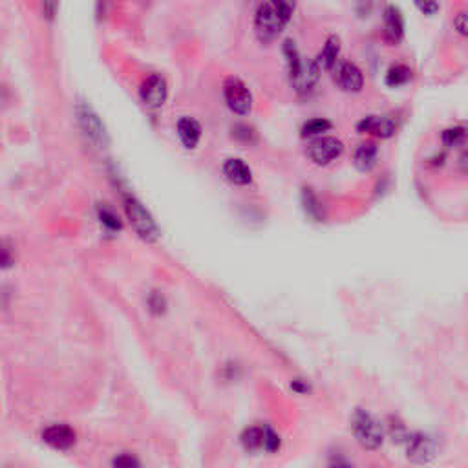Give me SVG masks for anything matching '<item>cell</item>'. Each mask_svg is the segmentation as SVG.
I'll use <instances>...</instances> for the list:
<instances>
[{
	"label": "cell",
	"instance_id": "6da1fadb",
	"mask_svg": "<svg viewBox=\"0 0 468 468\" xmlns=\"http://www.w3.org/2000/svg\"><path fill=\"white\" fill-rule=\"evenodd\" d=\"M295 11V4L284 2V0H274V2H264L256 9L255 27L258 33V39L262 42H271L280 35Z\"/></svg>",
	"mask_w": 468,
	"mask_h": 468
},
{
	"label": "cell",
	"instance_id": "7a4b0ae2",
	"mask_svg": "<svg viewBox=\"0 0 468 468\" xmlns=\"http://www.w3.org/2000/svg\"><path fill=\"white\" fill-rule=\"evenodd\" d=\"M284 53H286L287 66H289V75H291L293 87L301 96H308L315 88L318 81V66L315 61L302 57L298 48L293 41H286L284 44Z\"/></svg>",
	"mask_w": 468,
	"mask_h": 468
},
{
	"label": "cell",
	"instance_id": "3957f363",
	"mask_svg": "<svg viewBox=\"0 0 468 468\" xmlns=\"http://www.w3.org/2000/svg\"><path fill=\"white\" fill-rule=\"evenodd\" d=\"M351 430L353 436L357 437V441L368 448V450H377L379 446L382 445L384 434H382V426L379 421L373 417L372 414L364 412V410H357L351 419Z\"/></svg>",
	"mask_w": 468,
	"mask_h": 468
},
{
	"label": "cell",
	"instance_id": "277c9868",
	"mask_svg": "<svg viewBox=\"0 0 468 468\" xmlns=\"http://www.w3.org/2000/svg\"><path fill=\"white\" fill-rule=\"evenodd\" d=\"M342 152H344V143L339 139V137L331 136H322L317 137L313 141L308 145L305 148V154L308 158L313 161L318 167H326L331 161H335L336 158H341Z\"/></svg>",
	"mask_w": 468,
	"mask_h": 468
},
{
	"label": "cell",
	"instance_id": "5b68a950",
	"mask_svg": "<svg viewBox=\"0 0 468 468\" xmlns=\"http://www.w3.org/2000/svg\"><path fill=\"white\" fill-rule=\"evenodd\" d=\"M223 96L227 101V106L238 115L249 114L253 108V96L244 81L238 77H229L223 84Z\"/></svg>",
	"mask_w": 468,
	"mask_h": 468
},
{
	"label": "cell",
	"instance_id": "8992f818",
	"mask_svg": "<svg viewBox=\"0 0 468 468\" xmlns=\"http://www.w3.org/2000/svg\"><path fill=\"white\" fill-rule=\"evenodd\" d=\"M125 209H127V216L132 223V227L136 229V232L145 240H154L158 236V227H156V222L152 220V216L148 214V210L143 207L141 203L134 198H128L127 205H125Z\"/></svg>",
	"mask_w": 468,
	"mask_h": 468
},
{
	"label": "cell",
	"instance_id": "52a82bcc",
	"mask_svg": "<svg viewBox=\"0 0 468 468\" xmlns=\"http://www.w3.org/2000/svg\"><path fill=\"white\" fill-rule=\"evenodd\" d=\"M333 77L335 82L344 91H360L364 87V75L360 72V68L357 64L350 63V61H341L336 63V66L333 68Z\"/></svg>",
	"mask_w": 468,
	"mask_h": 468
},
{
	"label": "cell",
	"instance_id": "ba28073f",
	"mask_svg": "<svg viewBox=\"0 0 468 468\" xmlns=\"http://www.w3.org/2000/svg\"><path fill=\"white\" fill-rule=\"evenodd\" d=\"M357 130L360 134H372L375 137L386 139V137H391L396 134L397 125L390 115H366L359 121Z\"/></svg>",
	"mask_w": 468,
	"mask_h": 468
},
{
	"label": "cell",
	"instance_id": "9c48e42d",
	"mask_svg": "<svg viewBox=\"0 0 468 468\" xmlns=\"http://www.w3.org/2000/svg\"><path fill=\"white\" fill-rule=\"evenodd\" d=\"M42 441L55 450H68L75 443V432L66 424H51L42 432Z\"/></svg>",
	"mask_w": 468,
	"mask_h": 468
},
{
	"label": "cell",
	"instance_id": "30bf717a",
	"mask_svg": "<svg viewBox=\"0 0 468 468\" xmlns=\"http://www.w3.org/2000/svg\"><path fill=\"white\" fill-rule=\"evenodd\" d=\"M167 82L161 75H151L146 77L141 84V99L145 101L148 106H161L167 101Z\"/></svg>",
	"mask_w": 468,
	"mask_h": 468
},
{
	"label": "cell",
	"instance_id": "8fae6325",
	"mask_svg": "<svg viewBox=\"0 0 468 468\" xmlns=\"http://www.w3.org/2000/svg\"><path fill=\"white\" fill-rule=\"evenodd\" d=\"M403 33H405V18L403 13L397 6H388L384 9V37L386 41L391 44H397V42L403 39Z\"/></svg>",
	"mask_w": 468,
	"mask_h": 468
},
{
	"label": "cell",
	"instance_id": "7c38bea8",
	"mask_svg": "<svg viewBox=\"0 0 468 468\" xmlns=\"http://www.w3.org/2000/svg\"><path fill=\"white\" fill-rule=\"evenodd\" d=\"M223 172H225L229 182H232L234 185H249L253 182V172H251L249 165L244 159H227L223 165Z\"/></svg>",
	"mask_w": 468,
	"mask_h": 468
},
{
	"label": "cell",
	"instance_id": "4fadbf2b",
	"mask_svg": "<svg viewBox=\"0 0 468 468\" xmlns=\"http://www.w3.org/2000/svg\"><path fill=\"white\" fill-rule=\"evenodd\" d=\"M339 55H341V39L331 35L324 44L322 51L315 59V64L318 66V70H333L339 63Z\"/></svg>",
	"mask_w": 468,
	"mask_h": 468
},
{
	"label": "cell",
	"instance_id": "5bb4252c",
	"mask_svg": "<svg viewBox=\"0 0 468 468\" xmlns=\"http://www.w3.org/2000/svg\"><path fill=\"white\" fill-rule=\"evenodd\" d=\"M408 457L415 463H426L434 457V443L426 436H414L408 441Z\"/></svg>",
	"mask_w": 468,
	"mask_h": 468
},
{
	"label": "cell",
	"instance_id": "9a60e30c",
	"mask_svg": "<svg viewBox=\"0 0 468 468\" xmlns=\"http://www.w3.org/2000/svg\"><path fill=\"white\" fill-rule=\"evenodd\" d=\"M177 136L186 148H194L201 137L200 123L192 118H182L177 121Z\"/></svg>",
	"mask_w": 468,
	"mask_h": 468
},
{
	"label": "cell",
	"instance_id": "2e32d148",
	"mask_svg": "<svg viewBox=\"0 0 468 468\" xmlns=\"http://www.w3.org/2000/svg\"><path fill=\"white\" fill-rule=\"evenodd\" d=\"M379 148L375 143H362V145L355 151L353 165L359 168L360 172H369L375 165H377Z\"/></svg>",
	"mask_w": 468,
	"mask_h": 468
},
{
	"label": "cell",
	"instance_id": "e0dca14e",
	"mask_svg": "<svg viewBox=\"0 0 468 468\" xmlns=\"http://www.w3.org/2000/svg\"><path fill=\"white\" fill-rule=\"evenodd\" d=\"M81 123L84 125V130L87 134H90L91 139H96V141H103V137H105V127L101 125V121L97 119V115H94L90 110H82L81 112Z\"/></svg>",
	"mask_w": 468,
	"mask_h": 468
},
{
	"label": "cell",
	"instance_id": "ac0fdd59",
	"mask_svg": "<svg viewBox=\"0 0 468 468\" xmlns=\"http://www.w3.org/2000/svg\"><path fill=\"white\" fill-rule=\"evenodd\" d=\"M264 434L265 428H247L244 436H241V445L246 446V450L249 452H258L264 448Z\"/></svg>",
	"mask_w": 468,
	"mask_h": 468
},
{
	"label": "cell",
	"instance_id": "d6986e66",
	"mask_svg": "<svg viewBox=\"0 0 468 468\" xmlns=\"http://www.w3.org/2000/svg\"><path fill=\"white\" fill-rule=\"evenodd\" d=\"M412 79V70L405 64H396V66H391L386 73V84L391 88L403 87L406 82Z\"/></svg>",
	"mask_w": 468,
	"mask_h": 468
},
{
	"label": "cell",
	"instance_id": "ffe728a7",
	"mask_svg": "<svg viewBox=\"0 0 468 468\" xmlns=\"http://www.w3.org/2000/svg\"><path fill=\"white\" fill-rule=\"evenodd\" d=\"M333 125L327 121V119H311L308 123L302 127V136L311 137V136H320L322 137L324 132H329Z\"/></svg>",
	"mask_w": 468,
	"mask_h": 468
},
{
	"label": "cell",
	"instance_id": "44dd1931",
	"mask_svg": "<svg viewBox=\"0 0 468 468\" xmlns=\"http://www.w3.org/2000/svg\"><path fill=\"white\" fill-rule=\"evenodd\" d=\"M464 136H467V132H464L463 127H452V128H446L441 137H443V143H445L446 146H457V145H463Z\"/></svg>",
	"mask_w": 468,
	"mask_h": 468
},
{
	"label": "cell",
	"instance_id": "7402d4cb",
	"mask_svg": "<svg viewBox=\"0 0 468 468\" xmlns=\"http://www.w3.org/2000/svg\"><path fill=\"white\" fill-rule=\"evenodd\" d=\"M112 468H141V461L134 454H119L112 461Z\"/></svg>",
	"mask_w": 468,
	"mask_h": 468
},
{
	"label": "cell",
	"instance_id": "603a6c76",
	"mask_svg": "<svg viewBox=\"0 0 468 468\" xmlns=\"http://www.w3.org/2000/svg\"><path fill=\"white\" fill-rule=\"evenodd\" d=\"M99 218H101V222H103V225H106L110 231H118V229H121V222H119V218L115 216L114 213H112V210L101 209Z\"/></svg>",
	"mask_w": 468,
	"mask_h": 468
},
{
	"label": "cell",
	"instance_id": "cb8c5ba5",
	"mask_svg": "<svg viewBox=\"0 0 468 468\" xmlns=\"http://www.w3.org/2000/svg\"><path fill=\"white\" fill-rule=\"evenodd\" d=\"M148 308H151V311H154V313H163L165 311V298L159 293H152L151 298H148Z\"/></svg>",
	"mask_w": 468,
	"mask_h": 468
},
{
	"label": "cell",
	"instance_id": "d4e9b609",
	"mask_svg": "<svg viewBox=\"0 0 468 468\" xmlns=\"http://www.w3.org/2000/svg\"><path fill=\"white\" fill-rule=\"evenodd\" d=\"M11 262H13V251L9 246H6L4 241H0V265L8 267L11 265Z\"/></svg>",
	"mask_w": 468,
	"mask_h": 468
},
{
	"label": "cell",
	"instance_id": "484cf974",
	"mask_svg": "<svg viewBox=\"0 0 468 468\" xmlns=\"http://www.w3.org/2000/svg\"><path fill=\"white\" fill-rule=\"evenodd\" d=\"M454 26L461 35H467L468 24H467V13H464V11H461V13L454 18Z\"/></svg>",
	"mask_w": 468,
	"mask_h": 468
},
{
	"label": "cell",
	"instance_id": "4316f807",
	"mask_svg": "<svg viewBox=\"0 0 468 468\" xmlns=\"http://www.w3.org/2000/svg\"><path fill=\"white\" fill-rule=\"evenodd\" d=\"M417 8L423 11L424 15H434L439 9L437 2H417Z\"/></svg>",
	"mask_w": 468,
	"mask_h": 468
},
{
	"label": "cell",
	"instance_id": "83f0119b",
	"mask_svg": "<svg viewBox=\"0 0 468 468\" xmlns=\"http://www.w3.org/2000/svg\"><path fill=\"white\" fill-rule=\"evenodd\" d=\"M329 468H353V467H351V464L348 463V461H346L344 457H336V460L331 461Z\"/></svg>",
	"mask_w": 468,
	"mask_h": 468
}]
</instances>
